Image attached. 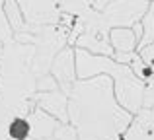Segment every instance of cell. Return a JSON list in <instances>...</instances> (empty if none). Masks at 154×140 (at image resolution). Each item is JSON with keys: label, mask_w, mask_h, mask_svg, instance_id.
I'll return each instance as SVG.
<instances>
[{"label": "cell", "mask_w": 154, "mask_h": 140, "mask_svg": "<svg viewBox=\"0 0 154 140\" xmlns=\"http://www.w3.org/2000/svg\"><path fill=\"white\" fill-rule=\"evenodd\" d=\"M27 133H29V125H27V121H23V119H16L10 125V136L16 138V140H23L27 136Z\"/></svg>", "instance_id": "obj_1"}]
</instances>
